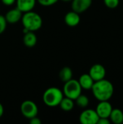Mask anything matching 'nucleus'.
Segmentation results:
<instances>
[{
    "label": "nucleus",
    "instance_id": "f257e3e1",
    "mask_svg": "<svg viewBox=\"0 0 123 124\" xmlns=\"http://www.w3.org/2000/svg\"><path fill=\"white\" fill-rule=\"evenodd\" d=\"M94 97L99 101H108L114 94V86L111 81L104 78L95 81L91 89Z\"/></svg>",
    "mask_w": 123,
    "mask_h": 124
},
{
    "label": "nucleus",
    "instance_id": "f03ea898",
    "mask_svg": "<svg viewBox=\"0 0 123 124\" xmlns=\"http://www.w3.org/2000/svg\"><path fill=\"white\" fill-rule=\"evenodd\" d=\"M20 21L23 26V33L27 31H36L41 28L43 24L41 15L33 10L23 13Z\"/></svg>",
    "mask_w": 123,
    "mask_h": 124
},
{
    "label": "nucleus",
    "instance_id": "7ed1b4c3",
    "mask_svg": "<svg viewBox=\"0 0 123 124\" xmlns=\"http://www.w3.org/2000/svg\"><path fill=\"white\" fill-rule=\"evenodd\" d=\"M63 97V92L60 89L53 86L46 89L43 94V101L46 106L54 108L59 105Z\"/></svg>",
    "mask_w": 123,
    "mask_h": 124
},
{
    "label": "nucleus",
    "instance_id": "20e7f679",
    "mask_svg": "<svg viewBox=\"0 0 123 124\" xmlns=\"http://www.w3.org/2000/svg\"><path fill=\"white\" fill-rule=\"evenodd\" d=\"M62 92L65 97L75 100L80 94H82V88L78 80L72 78L65 83Z\"/></svg>",
    "mask_w": 123,
    "mask_h": 124
},
{
    "label": "nucleus",
    "instance_id": "39448f33",
    "mask_svg": "<svg viewBox=\"0 0 123 124\" xmlns=\"http://www.w3.org/2000/svg\"><path fill=\"white\" fill-rule=\"evenodd\" d=\"M20 111L22 115L30 119L35 116H37L38 113V108L37 105L32 100H25L20 105Z\"/></svg>",
    "mask_w": 123,
    "mask_h": 124
},
{
    "label": "nucleus",
    "instance_id": "423d86ee",
    "mask_svg": "<svg viewBox=\"0 0 123 124\" xmlns=\"http://www.w3.org/2000/svg\"><path fill=\"white\" fill-rule=\"evenodd\" d=\"M99 117L95 110L86 109L79 116V121L82 124H97Z\"/></svg>",
    "mask_w": 123,
    "mask_h": 124
},
{
    "label": "nucleus",
    "instance_id": "0eeeda50",
    "mask_svg": "<svg viewBox=\"0 0 123 124\" xmlns=\"http://www.w3.org/2000/svg\"><path fill=\"white\" fill-rule=\"evenodd\" d=\"M88 74L94 81H100L105 78L106 69L101 64H94L91 67Z\"/></svg>",
    "mask_w": 123,
    "mask_h": 124
},
{
    "label": "nucleus",
    "instance_id": "6e6552de",
    "mask_svg": "<svg viewBox=\"0 0 123 124\" xmlns=\"http://www.w3.org/2000/svg\"><path fill=\"white\" fill-rule=\"evenodd\" d=\"M112 109L113 108L111 103L108 100V101H99L95 110L99 118H109Z\"/></svg>",
    "mask_w": 123,
    "mask_h": 124
},
{
    "label": "nucleus",
    "instance_id": "1a4fd4ad",
    "mask_svg": "<svg viewBox=\"0 0 123 124\" xmlns=\"http://www.w3.org/2000/svg\"><path fill=\"white\" fill-rule=\"evenodd\" d=\"M92 4V0H72V10L80 14L89 9Z\"/></svg>",
    "mask_w": 123,
    "mask_h": 124
},
{
    "label": "nucleus",
    "instance_id": "9d476101",
    "mask_svg": "<svg viewBox=\"0 0 123 124\" xmlns=\"http://www.w3.org/2000/svg\"><path fill=\"white\" fill-rule=\"evenodd\" d=\"M22 14L23 13L16 7L14 9H9L4 15V17L8 23L14 24L21 20Z\"/></svg>",
    "mask_w": 123,
    "mask_h": 124
},
{
    "label": "nucleus",
    "instance_id": "9b49d317",
    "mask_svg": "<svg viewBox=\"0 0 123 124\" xmlns=\"http://www.w3.org/2000/svg\"><path fill=\"white\" fill-rule=\"evenodd\" d=\"M65 23L69 27H75L80 22V14L72 10L68 12L65 16Z\"/></svg>",
    "mask_w": 123,
    "mask_h": 124
},
{
    "label": "nucleus",
    "instance_id": "f8f14e48",
    "mask_svg": "<svg viewBox=\"0 0 123 124\" xmlns=\"http://www.w3.org/2000/svg\"><path fill=\"white\" fill-rule=\"evenodd\" d=\"M36 0H16L17 8L22 13L32 11L36 6Z\"/></svg>",
    "mask_w": 123,
    "mask_h": 124
},
{
    "label": "nucleus",
    "instance_id": "ddd939ff",
    "mask_svg": "<svg viewBox=\"0 0 123 124\" xmlns=\"http://www.w3.org/2000/svg\"><path fill=\"white\" fill-rule=\"evenodd\" d=\"M78 81L82 89L85 90H91L95 82L88 73H84L81 75Z\"/></svg>",
    "mask_w": 123,
    "mask_h": 124
},
{
    "label": "nucleus",
    "instance_id": "4468645a",
    "mask_svg": "<svg viewBox=\"0 0 123 124\" xmlns=\"http://www.w3.org/2000/svg\"><path fill=\"white\" fill-rule=\"evenodd\" d=\"M37 43V36L33 31H27L24 33L23 44L28 48L33 47Z\"/></svg>",
    "mask_w": 123,
    "mask_h": 124
},
{
    "label": "nucleus",
    "instance_id": "2eb2a0df",
    "mask_svg": "<svg viewBox=\"0 0 123 124\" xmlns=\"http://www.w3.org/2000/svg\"><path fill=\"white\" fill-rule=\"evenodd\" d=\"M109 118L111 123L115 124H123V112L119 108L112 109Z\"/></svg>",
    "mask_w": 123,
    "mask_h": 124
},
{
    "label": "nucleus",
    "instance_id": "dca6fc26",
    "mask_svg": "<svg viewBox=\"0 0 123 124\" xmlns=\"http://www.w3.org/2000/svg\"><path fill=\"white\" fill-rule=\"evenodd\" d=\"M72 69L70 68V67H67V66H65L64 68H62L59 73V79L65 83L68 81H70V79L72 78Z\"/></svg>",
    "mask_w": 123,
    "mask_h": 124
},
{
    "label": "nucleus",
    "instance_id": "f3484780",
    "mask_svg": "<svg viewBox=\"0 0 123 124\" xmlns=\"http://www.w3.org/2000/svg\"><path fill=\"white\" fill-rule=\"evenodd\" d=\"M59 105L60 106V108H61V109L62 110L68 112V111L72 110L74 108L75 103H74V100H73L64 96V97L61 100V102H60Z\"/></svg>",
    "mask_w": 123,
    "mask_h": 124
},
{
    "label": "nucleus",
    "instance_id": "a211bd4d",
    "mask_svg": "<svg viewBox=\"0 0 123 124\" xmlns=\"http://www.w3.org/2000/svg\"><path fill=\"white\" fill-rule=\"evenodd\" d=\"M75 100L76 105L80 108H86L89 105V99L85 94H80Z\"/></svg>",
    "mask_w": 123,
    "mask_h": 124
},
{
    "label": "nucleus",
    "instance_id": "6ab92c4d",
    "mask_svg": "<svg viewBox=\"0 0 123 124\" xmlns=\"http://www.w3.org/2000/svg\"><path fill=\"white\" fill-rule=\"evenodd\" d=\"M105 6L109 9H115L120 4V0H104Z\"/></svg>",
    "mask_w": 123,
    "mask_h": 124
},
{
    "label": "nucleus",
    "instance_id": "aec40b11",
    "mask_svg": "<svg viewBox=\"0 0 123 124\" xmlns=\"http://www.w3.org/2000/svg\"><path fill=\"white\" fill-rule=\"evenodd\" d=\"M7 22L4 16L0 15V34L3 33L5 31L7 28Z\"/></svg>",
    "mask_w": 123,
    "mask_h": 124
},
{
    "label": "nucleus",
    "instance_id": "412c9836",
    "mask_svg": "<svg viewBox=\"0 0 123 124\" xmlns=\"http://www.w3.org/2000/svg\"><path fill=\"white\" fill-rule=\"evenodd\" d=\"M37 2H38L39 4L44 6V7H49L55 4L59 0H36Z\"/></svg>",
    "mask_w": 123,
    "mask_h": 124
},
{
    "label": "nucleus",
    "instance_id": "4be33fe9",
    "mask_svg": "<svg viewBox=\"0 0 123 124\" xmlns=\"http://www.w3.org/2000/svg\"><path fill=\"white\" fill-rule=\"evenodd\" d=\"M111 121L109 118H99L97 124H110Z\"/></svg>",
    "mask_w": 123,
    "mask_h": 124
},
{
    "label": "nucleus",
    "instance_id": "5701e85b",
    "mask_svg": "<svg viewBox=\"0 0 123 124\" xmlns=\"http://www.w3.org/2000/svg\"><path fill=\"white\" fill-rule=\"evenodd\" d=\"M30 120V124H41V119L39 118H38L37 116H35V117H33V118H30V119H29Z\"/></svg>",
    "mask_w": 123,
    "mask_h": 124
},
{
    "label": "nucleus",
    "instance_id": "b1692460",
    "mask_svg": "<svg viewBox=\"0 0 123 124\" xmlns=\"http://www.w3.org/2000/svg\"><path fill=\"white\" fill-rule=\"evenodd\" d=\"M1 2L6 6H11L16 2V0H1Z\"/></svg>",
    "mask_w": 123,
    "mask_h": 124
},
{
    "label": "nucleus",
    "instance_id": "393cba45",
    "mask_svg": "<svg viewBox=\"0 0 123 124\" xmlns=\"http://www.w3.org/2000/svg\"><path fill=\"white\" fill-rule=\"evenodd\" d=\"M3 114H4V107H3L2 104L0 102V118L2 117Z\"/></svg>",
    "mask_w": 123,
    "mask_h": 124
},
{
    "label": "nucleus",
    "instance_id": "a878e982",
    "mask_svg": "<svg viewBox=\"0 0 123 124\" xmlns=\"http://www.w3.org/2000/svg\"><path fill=\"white\" fill-rule=\"evenodd\" d=\"M63 1H65V2H70V1H72V0H62Z\"/></svg>",
    "mask_w": 123,
    "mask_h": 124
}]
</instances>
